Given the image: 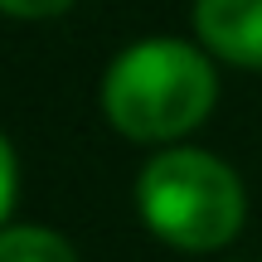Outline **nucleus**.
Here are the masks:
<instances>
[{"instance_id": "3", "label": "nucleus", "mask_w": 262, "mask_h": 262, "mask_svg": "<svg viewBox=\"0 0 262 262\" xmlns=\"http://www.w3.org/2000/svg\"><path fill=\"white\" fill-rule=\"evenodd\" d=\"M194 34L224 63L262 68V0H194Z\"/></svg>"}, {"instance_id": "6", "label": "nucleus", "mask_w": 262, "mask_h": 262, "mask_svg": "<svg viewBox=\"0 0 262 262\" xmlns=\"http://www.w3.org/2000/svg\"><path fill=\"white\" fill-rule=\"evenodd\" d=\"M73 0H0V15H15V19H54Z\"/></svg>"}, {"instance_id": "2", "label": "nucleus", "mask_w": 262, "mask_h": 262, "mask_svg": "<svg viewBox=\"0 0 262 262\" xmlns=\"http://www.w3.org/2000/svg\"><path fill=\"white\" fill-rule=\"evenodd\" d=\"M136 209L146 228L170 248L185 253H214L233 243L248 219L243 180L219 156L194 146L160 150L136 180Z\"/></svg>"}, {"instance_id": "4", "label": "nucleus", "mask_w": 262, "mask_h": 262, "mask_svg": "<svg viewBox=\"0 0 262 262\" xmlns=\"http://www.w3.org/2000/svg\"><path fill=\"white\" fill-rule=\"evenodd\" d=\"M0 262H78V253L54 228L15 224V228H0Z\"/></svg>"}, {"instance_id": "5", "label": "nucleus", "mask_w": 262, "mask_h": 262, "mask_svg": "<svg viewBox=\"0 0 262 262\" xmlns=\"http://www.w3.org/2000/svg\"><path fill=\"white\" fill-rule=\"evenodd\" d=\"M15 194H19V160H15V150H10V141L0 136V224H5V214L15 209Z\"/></svg>"}, {"instance_id": "1", "label": "nucleus", "mask_w": 262, "mask_h": 262, "mask_svg": "<svg viewBox=\"0 0 262 262\" xmlns=\"http://www.w3.org/2000/svg\"><path fill=\"white\" fill-rule=\"evenodd\" d=\"M219 78L185 39H141L102 78V112L126 141H180L214 112Z\"/></svg>"}]
</instances>
